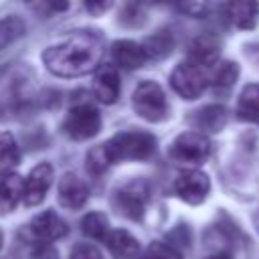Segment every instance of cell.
Instances as JSON below:
<instances>
[{"mask_svg":"<svg viewBox=\"0 0 259 259\" xmlns=\"http://www.w3.org/2000/svg\"><path fill=\"white\" fill-rule=\"evenodd\" d=\"M105 47L95 32L77 30L42 51V63L49 73L65 79L83 77L95 71L103 59Z\"/></svg>","mask_w":259,"mask_h":259,"instance_id":"cell-1","label":"cell"},{"mask_svg":"<svg viewBox=\"0 0 259 259\" xmlns=\"http://www.w3.org/2000/svg\"><path fill=\"white\" fill-rule=\"evenodd\" d=\"M107 164H117L125 160H148L156 152V138L150 132H119L101 144Z\"/></svg>","mask_w":259,"mask_h":259,"instance_id":"cell-2","label":"cell"},{"mask_svg":"<svg viewBox=\"0 0 259 259\" xmlns=\"http://www.w3.org/2000/svg\"><path fill=\"white\" fill-rule=\"evenodd\" d=\"M132 107L142 119L152 121V123L164 121L170 111L164 89L156 81H150V79H144L136 85L132 93Z\"/></svg>","mask_w":259,"mask_h":259,"instance_id":"cell-3","label":"cell"},{"mask_svg":"<svg viewBox=\"0 0 259 259\" xmlns=\"http://www.w3.org/2000/svg\"><path fill=\"white\" fill-rule=\"evenodd\" d=\"M170 158L178 164H202L208 154H210V140L206 138V134H200L196 130L190 132H182L174 138L170 150H168Z\"/></svg>","mask_w":259,"mask_h":259,"instance_id":"cell-4","label":"cell"},{"mask_svg":"<svg viewBox=\"0 0 259 259\" xmlns=\"http://www.w3.org/2000/svg\"><path fill=\"white\" fill-rule=\"evenodd\" d=\"M63 130L71 140H89L101 130V113L91 103H77L67 111Z\"/></svg>","mask_w":259,"mask_h":259,"instance_id":"cell-5","label":"cell"},{"mask_svg":"<svg viewBox=\"0 0 259 259\" xmlns=\"http://www.w3.org/2000/svg\"><path fill=\"white\" fill-rule=\"evenodd\" d=\"M170 83L174 91L184 99H196L202 95V91L208 85V69L194 65L190 61H184L176 65V69L170 75Z\"/></svg>","mask_w":259,"mask_h":259,"instance_id":"cell-6","label":"cell"},{"mask_svg":"<svg viewBox=\"0 0 259 259\" xmlns=\"http://www.w3.org/2000/svg\"><path fill=\"white\" fill-rule=\"evenodd\" d=\"M148 196H150V186L144 180L125 182L113 192V208L132 221H140L144 217Z\"/></svg>","mask_w":259,"mask_h":259,"instance_id":"cell-7","label":"cell"},{"mask_svg":"<svg viewBox=\"0 0 259 259\" xmlns=\"http://www.w3.org/2000/svg\"><path fill=\"white\" fill-rule=\"evenodd\" d=\"M176 194L188 204H200L210 192V180L200 170H184L174 180Z\"/></svg>","mask_w":259,"mask_h":259,"instance_id":"cell-8","label":"cell"},{"mask_svg":"<svg viewBox=\"0 0 259 259\" xmlns=\"http://www.w3.org/2000/svg\"><path fill=\"white\" fill-rule=\"evenodd\" d=\"M53 184V166L49 162H40L36 164L28 176L24 178V192H22V200L26 206H36L45 200L49 188Z\"/></svg>","mask_w":259,"mask_h":259,"instance_id":"cell-9","label":"cell"},{"mask_svg":"<svg viewBox=\"0 0 259 259\" xmlns=\"http://www.w3.org/2000/svg\"><path fill=\"white\" fill-rule=\"evenodd\" d=\"M30 235L34 237V241L38 243H53L57 239H63L69 233V225L63 221V217H59L55 210H42L38 212L30 225Z\"/></svg>","mask_w":259,"mask_h":259,"instance_id":"cell-10","label":"cell"},{"mask_svg":"<svg viewBox=\"0 0 259 259\" xmlns=\"http://www.w3.org/2000/svg\"><path fill=\"white\" fill-rule=\"evenodd\" d=\"M57 198H59L61 206H65L69 210H77V208L85 206V202L89 198V188H87V184L79 176L67 172V174H63L59 178Z\"/></svg>","mask_w":259,"mask_h":259,"instance_id":"cell-11","label":"cell"},{"mask_svg":"<svg viewBox=\"0 0 259 259\" xmlns=\"http://www.w3.org/2000/svg\"><path fill=\"white\" fill-rule=\"evenodd\" d=\"M111 59H113V63L117 67L127 69V71L140 69L148 61L144 47L140 42H136V40H130V38H121V40H115L111 45Z\"/></svg>","mask_w":259,"mask_h":259,"instance_id":"cell-12","label":"cell"},{"mask_svg":"<svg viewBox=\"0 0 259 259\" xmlns=\"http://www.w3.org/2000/svg\"><path fill=\"white\" fill-rule=\"evenodd\" d=\"M119 89H121V83H119V73L113 65H101L97 75H95V81H93V93L95 97L105 103V105H111L117 101L119 97Z\"/></svg>","mask_w":259,"mask_h":259,"instance_id":"cell-13","label":"cell"},{"mask_svg":"<svg viewBox=\"0 0 259 259\" xmlns=\"http://www.w3.org/2000/svg\"><path fill=\"white\" fill-rule=\"evenodd\" d=\"M219 53H221V42L212 34H200L196 36L190 47H188V59L194 65H200L204 69H210L214 63H219Z\"/></svg>","mask_w":259,"mask_h":259,"instance_id":"cell-14","label":"cell"},{"mask_svg":"<svg viewBox=\"0 0 259 259\" xmlns=\"http://www.w3.org/2000/svg\"><path fill=\"white\" fill-rule=\"evenodd\" d=\"M105 245L115 259H140L142 257L140 241L125 229L109 231L105 237Z\"/></svg>","mask_w":259,"mask_h":259,"instance_id":"cell-15","label":"cell"},{"mask_svg":"<svg viewBox=\"0 0 259 259\" xmlns=\"http://www.w3.org/2000/svg\"><path fill=\"white\" fill-rule=\"evenodd\" d=\"M24 192V178L18 174L8 172L6 176L0 178V214L12 212L16 204L22 200Z\"/></svg>","mask_w":259,"mask_h":259,"instance_id":"cell-16","label":"cell"},{"mask_svg":"<svg viewBox=\"0 0 259 259\" xmlns=\"http://www.w3.org/2000/svg\"><path fill=\"white\" fill-rule=\"evenodd\" d=\"M192 123H194L196 132H200V134L221 132L227 123V109L223 105H206V107H202L194 113Z\"/></svg>","mask_w":259,"mask_h":259,"instance_id":"cell-17","label":"cell"},{"mask_svg":"<svg viewBox=\"0 0 259 259\" xmlns=\"http://www.w3.org/2000/svg\"><path fill=\"white\" fill-rule=\"evenodd\" d=\"M227 16L237 28H243V30L255 28L259 20V4L257 2H231L227 4Z\"/></svg>","mask_w":259,"mask_h":259,"instance_id":"cell-18","label":"cell"},{"mask_svg":"<svg viewBox=\"0 0 259 259\" xmlns=\"http://www.w3.org/2000/svg\"><path fill=\"white\" fill-rule=\"evenodd\" d=\"M237 115L245 121L259 123V83L247 85L237 101Z\"/></svg>","mask_w":259,"mask_h":259,"instance_id":"cell-19","label":"cell"},{"mask_svg":"<svg viewBox=\"0 0 259 259\" xmlns=\"http://www.w3.org/2000/svg\"><path fill=\"white\" fill-rule=\"evenodd\" d=\"M239 77V65L233 61H221L214 63L208 69V83L217 89H229Z\"/></svg>","mask_w":259,"mask_h":259,"instance_id":"cell-20","label":"cell"},{"mask_svg":"<svg viewBox=\"0 0 259 259\" xmlns=\"http://www.w3.org/2000/svg\"><path fill=\"white\" fill-rule=\"evenodd\" d=\"M81 233L89 239H95V241H105L107 233H109V221L105 217V212H99V210H93V212H87L81 223Z\"/></svg>","mask_w":259,"mask_h":259,"instance_id":"cell-21","label":"cell"},{"mask_svg":"<svg viewBox=\"0 0 259 259\" xmlns=\"http://www.w3.org/2000/svg\"><path fill=\"white\" fill-rule=\"evenodd\" d=\"M142 47H144L148 59H162V57H166V55L172 51V47H174V38H172L170 30L162 28V30L154 32L152 36H148L146 42H144Z\"/></svg>","mask_w":259,"mask_h":259,"instance_id":"cell-22","label":"cell"},{"mask_svg":"<svg viewBox=\"0 0 259 259\" xmlns=\"http://www.w3.org/2000/svg\"><path fill=\"white\" fill-rule=\"evenodd\" d=\"M20 162V148L10 132H0V172L12 170Z\"/></svg>","mask_w":259,"mask_h":259,"instance_id":"cell-23","label":"cell"},{"mask_svg":"<svg viewBox=\"0 0 259 259\" xmlns=\"http://www.w3.org/2000/svg\"><path fill=\"white\" fill-rule=\"evenodd\" d=\"M24 32H26V22L20 16L12 14L6 18H0V51L12 45L14 40H18Z\"/></svg>","mask_w":259,"mask_h":259,"instance_id":"cell-24","label":"cell"},{"mask_svg":"<svg viewBox=\"0 0 259 259\" xmlns=\"http://www.w3.org/2000/svg\"><path fill=\"white\" fill-rule=\"evenodd\" d=\"M140 259H182V255L168 243H162V241H156V243H150L148 249L144 251V255Z\"/></svg>","mask_w":259,"mask_h":259,"instance_id":"cell-25","label":"cell"},{"mask_svg":"<svg viewBox=\"0 0 259 259\" xmlns=\"http://www.w3.org/2000/svg\"><path fill=\"white\" fill-rule=\"evenodd\" d=\"M69 259H103V253L93 243H77L71 249Z\"/></svg>","mask_w":259,"mask_h":259,"instance_id":"cell-26","label":"cell"},{"mask_svg":"<svg viewBox=\"0 0 259 259\" xmlns=\"http://www.w3.org/2000/svg\"><path fill=\"white\" fill-rule=\"evenodd\" d=\"M30 259H59V251L51 243H38L36 241V245L30 253Z\"/></svg>","mask_w":259,"mask_h":259,"instance_id":"cell-27","label":"cell"},{"mask_svg":"<svg viewBox=\"0 0 259 259\" xmlns=\"http://www.w3.org/2000/svg\"><path fill=\"white\" fill-rule=\"evenodd\" d=\"M85 8H87V10H91V12H101V10H107V8H109V4H87Z\"/></svg>","mask_w":259,"mask_h":259,"instance_id":"cell-28","label":"cell"},{"mask_svg":"<svg viewBox=\"0 0 259 259\" xmlns=\"http://www.w3.org/2000/svg\"><path fill=\"white\" fill-rule=\"evenodd\" d=\"M206 259H233L229 253H214V255H210V257H206Z\"/></svg>","mask_w":259,"mask_h":259,"instance_id":"cell-29","label":"cell"},{"mask_svg":"<svg viewBox=\"0 0 259 259\" xmlns=\"http://www.w3.org/2000/svg\"><path fill=\"white\" fill-rule=\"evenodd\" d=\"M255 225H257V229H259V210H257V214H255Z\"/></svg>","mask_w":259,"mask_h":259,"instance_id":"cell-30","label":"cell"},{"mask_svg":"<svg viewBox=\"0 0 259 259\" xmlns=\"http://www.w3.org/2000/svg\"><path fill=\"white\" fill-rule=\"evenodd\" d=\"M2 243H4V237H2V231H0V249H2Z\"/></svg>","mask_w":259,"mask_h":259,"instance_id":"cell-31","label":"cell"},{"mask_svg":"<svg viewBox=\"0 0 259 259\" xmlns=\"http://www.w3.org/2000/svg\"><path fill=\"white\" fill-rule=\"evenodd\" d=\"M0 79H2V69H0Z\"/></svg>","mask_w":259,"mask_h":259,"instance_id":"cell-32","label":"cell"}]
</instances>
